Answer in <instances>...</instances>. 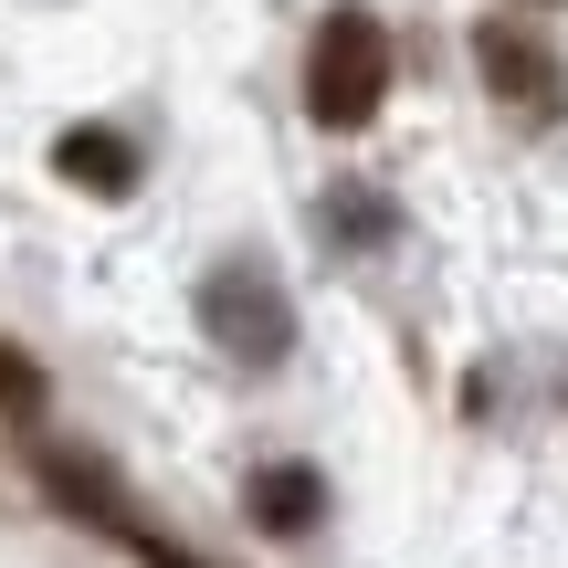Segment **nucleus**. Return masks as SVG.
Returning <instances> with one entry per match:
<instances>
[{
    "label": "nucleus",
    "instance_id": "obj_1",
    "mask_svg": "<svg viewBox=\"0 0 568 568\" xmlns=\"http://www.w3.org/2000/svg\"><path fill=\"white\" fill-rule=\"evenodd\" d=\"M379 95H389V21L368 0H337L305 42V116L347 138V126L379 116Z\"/></svg>",
    "mask_w": 568,
    "mask_h": 568
},
{
    "label": "nucleus",
    "instance_id": "obj_2",
    "mask_svg": "<svg viewBox=\"0 0 568 568\" xmlns=\"http://www.w3.org/2000/svg\"><path fill=\"white\" fill-rule=\"evenodd\" d=\"M201 326H211V347L243 358V368H274L284 347H295V305H284V284L264 264H211L201 274Z\"/></svg>",
    "mask_w": 568,
    "mask_h": 568
},
{
    "label": "nucleus",
    "instance_id": "obj_3",
    "mask_svg": "<svg viewBox=\"0 0 568 568\" xmlns=\"http://www.w3.org/2000/svg\"><path fill=\"white\" fill-rule=\"evenodd\" d=\"M474 63H485V84L506 105H527V116H558L568 105V74H558V53L537 32H516V21H485V32H474Z\"/></svg>",
    "mask_w": 568,
    "mask_h": 568
},
{
    "label": "nucleus",
    "instance_id": "obj_4",
    "mask_svg": "<svg viewBox=\"0 0 568 568\" xmlns=\"http://www.w3.org/2000/svg\"><path fill=\"white\" fill-rule=\"evenodd\" d=\"M53 180L95 190V201H126V190H138V138H116V126H63L53 138Z\"/></svg>",
    "mask_w": 568,
    "mask_h": 568
},
{
    "label": "nucleus",
    "instance_id": "obj_5",
    "mask_svg": "<svg viewBox=\"0 0 568 568\" xmlns=\"http://www.w3.org/2000/svg\"><path fill=\"white\" fill-rule=\"evenodd\" d=\"M243 506H253V527H264V537H305L326 516V474L316 464H264L243 485Z\"/></svg>",
    "mask_w": 568,
    "mask_h": 568
},
{
    "label": "nucleus",
    "instance_id": "obj_6",
    "mask_svg": "<svg viewBox=\"0 0 568 568\" xmlns=\"http://www.w3.org/2000/svg\"><path fill=\"white\" fill-rule=\"evenodd\" d=\"M42 389H53V379H42V358L0 337V410H11V422H32V410H42Z\"/></svg>",
    "mask_w": 568,
    "mask_h": 568
},
{
    "label": "nucleus",
    "instance_id": "obj_7",
    "mask_svg": "<svg viewBox=\"0 0 568 568\" xmlns=\"http://www.w3.org/2000/svg\"><path fill=\"white\" fill-rule=\"evenodd\" d=\"M326 211H337V232H347V243H379V232H389V211L368 201V190H337Z\"/></svg>",
    "mask_w": 568,
    "mask_h": 568
},
{
    "label": "nucleus",
    "instance_id": "obj_8",
    "mask_svg": "<svg viewBox=\"0 0 568 568\" xmlns=\"http://www.w3.org/2000/svg\"><path fill=\"white\" fill-rule=\"evenodd\" d=\"M126 558H138V568H201V558H190V548H169V537H159V527H138V537H126Z\"/></svg>",
    "mask_w": 568,
    "mask_h": 568
}]
</instances>
